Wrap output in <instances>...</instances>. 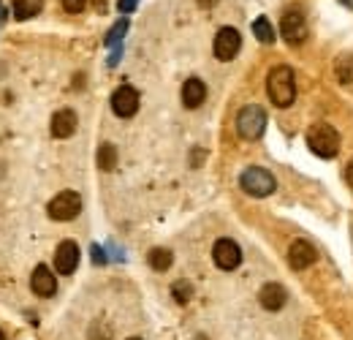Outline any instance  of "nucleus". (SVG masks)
<instances>
[{
    "mask_svg": "<svg viewBox=\"0 0 353 340\" xmlns=\"http://www.w3.org/2000/svg\"><path fill=\"white\" fill-rule=\"evenodd\" d=\"M266 93H269V101L280 109L291 106L294 98H296V85H294V71L291 66H274L266 77Z\"/></svg>",
    "mask_w": 353,
    "mask_h": 340,
    "instance_id": "f257e3e1",
    "label": "nucleus"
},
{
    "mask_svg": "<svg viewBox=\"0 0 353 340\" xmlns=\"http://www.w3.org/2000/svg\"><path fill=\"white\" fill-rule=\"evenodd\" d=\"M307 147L318 158H334L340 153V133L326 123H315L307 131Z\"/></svg>",
    "mask_w": 353,
    "mask_h": 340,
    "instance_id": "f03ea898",
    "label": "nucleus"
},
{
    "mask_svg": "<svg viewBox=\"0 0 353 340\" xmlns=\"http://www.w3.org/2000/svg\"><path fill=\"white\" fill-rule=\"evenodd\" d=\"M236 131H239V136L248 139V142L261 139V133L266 131V112L261 106H256V104L245 106V109L239 112V117H236Z\"/></svg>",
    "mask_w": 353,
    "mask_h": 340,
    "instance_id": "7ed1b4c3",
    "label": "nucleus"
},
{
    "mask_svg": "<svg viewBox=\"0 0 353 340\" xmlns=\"http://www.w3.org/2000/svg\"><path fill=\"white\" fill-rule=\"evenodd\" d=\"M239 185H242L245 193H250L256 199H264L274 191V177L261 167H248L239 177Z\"/></svg>",
    "mask_w": 353,
    "mask_h": 340,
    "instance_id": "20e7f679",
    "label": "nucleus"
},
{
    "mask_svg": "<svg viewBox=\"0 0 353 340\" xmlns=\"http://www.w3.org/2000/svg\"><path fill=\"white\" fill-rule=\"evenodd\" d=\"M46 213H49L52 220H74L77 215L82 213V196H79L77 191H60V193L49 202Z\"/></svg>",
    "mask_w": 353,
    "mask_h": 340,
    "instance_id": "39448f33",
    "label": "nucleus"
},
{
    "mask_svg": "<svg viewBox=\"0 0 353 340\" xmlns=\"http://www.w3.org/2000/svg\"><path fill=\"white\" fill-rule=\"evenodd\" d=\"M212 258H215V264H218L221 270L231 272V270H236V267H239V261H242V251H239V245H236L234 240L221 237V240L215 243V248H212Z\"/></svg>",
    "mask_w": 353,
    "mask_h": 340,
    "instance_id": "423d86ee",
    "label": "nucleus"
},
{
    "mask_svg": "<svg viewBox=\"0 0 353 340\" xmlns=\"http://www.w3.org/2000/svg\"><path fill=\"white\" fill-rule=\"evenodd\" d=\"M280 33L288 44H302L307 39V22L302 17V11H288L283 14V22H280Z\"/></svg>",
    "mask_w": 353,
    "mask_h": 340,
    "instance_id": "0eeeda50",
    "label": "nucleus"
},
{
    "mask_svg": "<svg viewBox=\"0 0 353 340\" xmlns=\"http://www.w3.org/2000/svg\"><path fill=\"white\" fill-rule=\"evenodd\" d=\"M112 109L117 117H133L139 109V90L131 85H123L114 90L112 95Z\"/></svg>",
    "mask_w": 353,
    "mask_h": 340,
    "instance_id": "6e6552de",
    "label": "nucleus"
},
{
    "mask_svg": "<svg viewBox=\"0 0 353 340\" xmlns=\"http://www.w3.org/2000/svg\"><path fill=\"white\" fill-rule=\"evenodd\" d=\"M77 267H79V245L74 240L60 243L57 251H54V270L60 275H74Z\"/></svg>",
    "mask_w": 353,
    "mask_h": 340,
    "instance_id": "1a4fd4ad",
    "label": "nucleus"
},
{
    "mask_svg": "<svg viewBox=\"0 0 353 340\" xmlns=\"http://www.w3.org/2000/svg\"><path fill=\"white\" fill-rule=\"evenodd\" d=\"M242 46V36L234 28H221L215 36V57L218 60H234L239 55Z\"/></svg>",
    "mask_w": 353,
    "mask_h": 340,
    "instance_id": "9d476101",
    "label": "nucleus"
},
{
    "mask_svg": "<svg viewBox=\"0 0 353 340\" xmlns=\"http://www.w3.org/2000/svg\"><path fill=\"white\" fill-rule=\"evenodd\" d=\"M315 258H318V251H315L312 243H307V240H294L291 243V248H288V264L294 270H305Z\"/></svg>",
    "mask_w": 353,
    "mask_h": 340,
    "instance_id": "9b49d317",
    "label": "nucleus"
},
{
    "mask_svg": "<svg viewBox=\"0 0 353 340\" xmlns=\"http://www.w3.org/2000/svg\"><path fill=\"white\" fill-rule=\"evenodd\" d=\"M30 289H33V294H39V297H52V294L57 292V278L52 275V270H49L46 264H39V267L33 270V275H30Z\"/></svg>",
    "mask_w": 353,
    "mask_h": 340,
    "instance_id": "f8f14e48",
    "label": "nucleus"
},
{
    "mask_svg": "<svg viewBox=\"0 0 353 340\" xmlns=\"http://www.w3.org/2000/svg\"><path fill=\"white\" fill-rule=\"evenodd\" d=\"M79 126V120H77V112L74 109H57L54 115H52V136L54 139H68V136H74V131Z\"/></svg>",
    "mask_w": 353,
    "mask_h": 340,
    "instance_id": "ddd939ff",
    "label": "nucleus"
},
{
    "mask_svg": "<svg viewBox=\"0 0 353 340\" xmlns=\"http://www.w3.org/2000/svg\"><path fill=\"white\" fill-rule=\"evenodd\" d=\"M288 299V292L283 283H264V289L259 292V302L264 305L266 310H280Z\"/></svg>",
    "mask_w": 353,
    "mask_h": 340,
    "instance_id": "4468645a",
    "label": "nucleus"
},
{
    "mask_svg": "<svg viewBox=\"0 0 353 340\" xmlns=\"http://www.w3.org/2000/svg\"><path fill=\"white\" fill-rule=\"evenodd\" d=\"M204 98H207V85L201 79L193 77V79H188L182 85V104H185V109H199L204 104Z\"/></svg>",
    "mask_w": 353,
    "mask_h": 340,
    "instance_id": "2eb2a0df",
    "label": "nucleus"
},
{
    "mask_svg": "<svg viewBox=\"0 0 353 340\" xmlns=\"http://www.w3.org/2000/svg\"><path fill=\"white\" fill-rule=\"evenodd\" d=\"M44 0H14V17L17 19H30L36 14H41Z\"/></svg>",
    "mask_w": 353,
    "mask_h": 340,
    "instance_id": "dca6fc26",
    "label": "nucleus"
},
{
    "mask_svg": "<svg viewBox=\"0 0 353 340\" xmlns=\"http://www.w3.org/2000/svg\"><path fill=\"white\" fill-rule=\"evenodd\" d=\"M147 261H150V267H152L155 272H166V270L172 267L174 256H172V251H166V248H152L150 256H147Z\"/></svg>",
    "mask_w": 353,
    "mask_h": 340,
    "instance_id": "f3484780",
    "label": "nucleus"
},
{
    "mask_svg": "<svg viewBox=\"0 0 353 340\" xmlns=\"http://www.w3.org/2000/svg\"><path fill=\"white\" fill-rule=\"evenodd\" d=\"M98 167L103 171H112L117 167V147L114 144H101L98 147Z\"/></svg>",
    "mask_w": 353,
    "mask_h": 340,
    "instance_id": "a211bd4d",
    "label": "nucleus"
},
{
    "mask_svg": "<svg viewBox=\"0 0 353 340\" xmlns=\"http://www.w3.org/2000/svg\"><path fill=\"white\" fill-rule=\"evenodd\" d=\"M253 36L261 44H274V28H272V22L266 17H259L253 22Z\"/></svg>",
    "mask_w": 353,
    "mask_h": 340,
    "instance_id": "6ab92c4d",
    "label": "nucleus"
},
{
    "mask_svg": "<svg viewBox=\"0 0 353 340\" xmlns=\"http://www.w3.org/2000/svg\"><path fill=\"white\" fill-rule=\"evenodd\" d=\"M125 33H128V19H120V22L106 33V41L103 44H106V46H117V44L123 41V36H125Z\"/></svg>",
    "mask_w": 353,
    "mask_h": 340,
    "instance_id": "aec40b11",
    "label": "nucleus"
},
{
    "mask_svg": "<svg viewBox=\"0 0 353 340\" xmlns=\"http://www.w3.org/2000/svg\"><path fill=\"white\" fill-rule=\"evenodd\" d=\"M172 294H174L176 302H182V305H185L188 299L193 297V289H190V283H188V281H176L174 286H172Z\"/></svg>",
    "mask_w": 353,
    "mask_h": 340,
    "instance_id": "412c9836",
    "label": "nucleus"
},
{
    "mask_svg": "<svg viewBox=\"0 0 353 340\" xmlns=\"http://www.w3.org/2000/svg\"><path fill=\"white\" fill-rule=\"evenodd\" d=\"M337 79H340V82H351L353 79V57L337 60Z\"/></svg>",
    "mask_w": 353,
    "mask_h": 340,
    "instance_id": "4be33fe9",
    "label": "nucleus"
},
{
    "mask_svg": "<svg viewBox=\"0 0 353 340\" xmlns=\"http://www.w3.org/2000/svg\"><path fill=\"white\" fill-rule=\"evenodd\" d=\"M85 6H88V0H63V8H65L68 14H82Z\"/></svg>",
    "mask_w": 353,
    "mask_h": 340,
    "instance_id": "5701e85b",
    "label": "nucleus"
},
{
    "mask_svg": "<svg viewBox=\"0 0 353 340\" xmlns=\"http://www.w3.org/2000/svg\"><path fill=\"white\" fill-rule=\"evenodd\" d=\"M136 6H139V0H120V3H117V8H120L123 14H131Z\"/></svg>",
    "mask_w": 353,
    "mask_h": 340,
    "instance_id": "b1692460",
    "label": "nucleus"
},
{
    "mask_svg": "<svg viewBox=\"0 0 353 340\" xmlns=\"http://www.w3.org/2000/svg\"><path fill=\"white\" fill-rule=\"evenodd\" d=\"M92 261H95V264H106V254H103V248L92 245Z\"/></svg>",
    "mask_w": 353,
    "mask_h": 340,
    "instance_id": "393cba45",
    "label": "nucleus"
},
{
    "mask_svg": "<svg viewBox=\"0 0 353 340\" xmlns=\"http://www.w3.org/2000/svg\"><path fill=\"white\" fill-rule=\"evenodd\" d=\"M345 180H348V182L353 185V158H351V164L345 167Z\"/></svg>",
    "mask_w": 353,
    "mask_h": 340,
    "instance_id": "a878e982",
    "label": "nucleus"
},
{
    "mask_svg": "<svg viewBox=\"0 0 353 340\" xmlns=\"http://www.w3.org/2000/svg\"><path fill=\"white\" fill-rule=\"evenodd\" d=\"M199 6L201 8H212V6H218V0H199Z\"/></svg>",
    "mask_w": 353,
    "mask_h": 340,
    "instance_id": "bb28decb",
    "label": "nucleus"
},
{
    "mask_svg": "<svg viewBox=\"0 0 353 340\" xmlns=\"http://www.w3.org/2000/svg\"><path fill=\"white\" fill-rule=\"evenodd\" d=\"M343 3H345V6H351V8H353V0H343Z\"/></svg>",
    "mask_w": 353,
    "mask_h": 340,
    "instance_id": "cd10ccee",
    "label": "nucleus"
},
{
    "mask_svg": "<svg viewBox=\"0 0 353 340\" xmlns=\"http://www.w3.org/2000/svg\"><path fill=\"white\" fill-rule=\"evenodd\" d=\"M128 340H141V338H128Z\"/></svg>",
    "mask_w": 353,
    "mask_h": 340,
    "instance_id": "c85d7f7f",
    "label": "nucleus"
},
{
    "mask_svg": "<svg viewBox=\"0 0 353 340\" xmlns=\"http://www.w3.org/2000/svg\"><path fill=\"white\" fill-rule=\"evenodd\" d=\"M0 340H6V338H3V332H0Z\"/></svg>",
    "mask_w": 353,
    "mask_h": 340,
    "instance_id": "c756f323",
    "label": "nucleus"
}]
</instances>
